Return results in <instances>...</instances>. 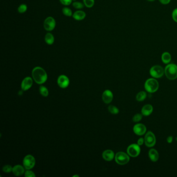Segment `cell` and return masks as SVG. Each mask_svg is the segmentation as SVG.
Masks as SVG:
<instances>
[{"mask_svg":"<svg viewBox=\"0 0 177 177\" xmlns=\"http://www.w3.org/2000/svg\"><path fill=\"white\" fill-rule=\"evenodd\" d=\"M108 110L111 113L113 114H117L119 113V110L118 108L114 106H110L108 107Z\"/></svg>","mask_w":177,"mask_h":177,"instance_id":"cell-26","label":"cell"},{"mask_svg":"<svg viewBox=\"0 0 177 177\" xmlns=\"http://www.w3.org/2000/svg\"><path fill=\"white\" fill-rule=\"evenodd\" d=\"M28 9L27 5L25 4H22L19 5V7H18V12L20 14H24L25 12H26Z\"/></svg>","mask_w":177,"mask_h":177,"instance_id":"cell-23","label":"cell"},{"mask_svg":"<svg viewBox=\"0 0 177 177\" xmlns=\"http://www.w3.org/2000/svg\"><path fill=\"white\" fill-rule=\"evenodd\" d=\"M73 177H79V176H77V175H75V176H74Z\"/></svg>","mask_w":177,"mask_h":177,"instance_id":"cell-37","label":"cell"},{"mask_svg":"<svg viewBox=\"0 0 177 177\" xmlns=\"http://www.w3.org/2000/svg\"><path fill=\"white\" fill-rule=\"evenodd\" d=\"M62 12L63 14L65 16H66L71 17L73 15L72 10L69 7H64L62 8Z\"/></svg>","mask_w":177,"mask_h":177,"instance_id":"cell-22","label":"cell"},{"mask_svg":"<svg viewBox=\"0 0 177 177\" xmlns=\"http://www.w3.org/2000/svg\"><path fill=\"white\" fill-rule=\"evenodd\" d=\"M86 16V15L85 12L81 10H78L73 13L72 17H73V19H75L76 20H78V21H80V20H82L83 19H85Z\"/></svg>","mask_w":177,"mask_h":177,"instance_id":"cell-14","label":"cell"},{"mask_svg":"<svg viewBox=\"0 0 177 177\" xmlns=\"http://www.w3.org/2000/svg\"><path fill=\"white\" fill-rule=\"evenodd\" d=\"M147 94L144 91H141L138 92L136 96V100L138 101H142L146 98Z\"/></svg>","mask_w":177,"mask_h":177,"instance_id":"cell-21","label":"cell"},{"mask_svg":"<svg viewBox=\"0 0 177 177\" xmlns=\"http://www.w3.org/2000/svg\"><path fill=\"white\" fill-rule=\"evenodd\" d=\"M54 36L51 33H47L45 36V42L48 45H52L54 43Z\"/></svg>","mask_w":177,"mask_h":177,"instance_id":"cell-20","label":"cell"},{"mask_svg":"<svg viewBox=\"0 0 177 177\" xmlns=\"http://www.w3.org/2000/svg\"><path fill=\"white\" fill-rule=\"evenodd\" d=\"M176 140H177V138H176Z\"/></svg>","mask_w":177,"mask_h":177,"instance_id":"cell-39","label":"cell"},{"mask_svg":"<svg viewBox=\"0 0 177 177\" xmlns=\"http://www.w3.org/2000/svg\"><path fill=\"white\" fill-rule=\"evenodd\" d=\"M170 1L171 0H159L160 3L164 5H167L168 4H169L170 3Z\"/></svg>","mask_w":177,"mask_h":177,"instance_id":"cell-34","label":"cell"},{"mask_svg":"<svg viewBox=\"0 0 177 177\" xmlns=\"http://www.w3.org/2000/svg\"><path fill=\"white\" fill-rule=\"evenodd\" d=\"M72 1H76V0H72Z\"/></svg>","mask_w":177,"mask_h":177,"instance_id":"cell-38","label":"cell"},{"mask_svg":"<svg viewBox=\"0 0 177 177\" xmlns=\"http://www.w3.org/2000/svg\"><path fill=\"white\" fill-rule=\"evenodd\" d=\"M35 164H36L35 158L31 155H27L24 158L23 164L24 168L27 170L32 169L35 165Z\"/></svg>","mask_w":177,"mask_h":177,"instance_id":"cell-9","label":"cell"},{"mask_svg":"<svg viewBox=\"0 0 177 177\" xmlns=\"http://www.w3.org/2000/svg\"><path fill=\"white\" fill-rule=\"evenodd\" d=\"M134 132L138 136H142L146 132V128L145 125L142 124H137L133 128Z\"/></svg>","mask_w":177,"mask_h":177,"instance_id":"cell-10","label":"cell"},{"mask_svg":"<svg viewBox=\"0 0 177 177\" xmlns=\"http://www.w3.org/2000/svg\"><path fill=\"white\" fill-rule=\"evenodd\" d=\"M172 18L173 20L177 23V8L172 11Z\"/></svg>","mask_w":177,"mask_h":177,"instance_id":"cell-31","label":"cell"},{"mask_svg":"<svg viewBox=\"0 0 177 177\" xmlns=\"http://www.w3.org/2000/svg\"><path fill=\"white\" fill-rule=\"evenodd\" d=\"M73 7H74L76 9L78 10H80L83 8L84 6V4H83L82 3L80 2H78V1H74L72 4Z\"/></svg>","mask_w":177,"mask_h":177,"instance_id":"cell-27","label":"cell"},{"mask_svg":"<svg viewBox=\"0 0 177 177\" xmlns=\"http://www.w3.org/2000/svg\"><path fill=\"white\" fill-rule=\"evenodd\" d=\"M171 60V56L170 53L168 52H164L162 55V60L163 63L165 64H168Z\"/></svg>","mask_w":177,"mask_h":177,"instance_id":"cell-19","label":"cell"},{"mask_svg":"<svg viewBox=\"0 0 177 177\" xmlns=\"http://www.w3.org/2000/svg\"><path fill=\"white\" fill-rule=\"evenodd\" d=\"M144 142V139L142 138H139V139H138V141H137V144L140 146H142V144H143Z\"/></svg>","mask_w":177,"mask_h":177,"instance_id":"cell-33","label":"cell"},{"mask_svg":"<svg viewBox=\"0 0 177 177\" xmlns=\"http://www.w3.org/2000/svg\"><path fill=\"white\" fill-rule=\"evenodd\" d=\"M153 110V106L151 104H146L142 108L141 113L143 116H149L151 114Z\"/></svg>","mask_w":177,"mask_h":177,"instance_id":"cell-16","label":"cell"},{"mask_svg":"<svg viewBox=\"0 0 177 177\" xmlns=\"http://www.w3.org/2000/svg\"><path fill=\"white\" fill-rule=\"evenodd\" d=\"M44 28L45 30L47 31H52L55 28L56 22L55 19L52 17H48L44 21Z\"/></svg>","mask_w":177,"mask_h":177,"instance_id":"cell-8","label":"cell"},{"mask_svg":"<svg viewBox=\"0 0 177 177\" xmlns=\"http://www.w3.org/2000/svg\"><path fill=\"white\" fill-rule=\"evenodd\" d=\"M102 157L104 160L106 161H111L114 157L113 151L110 150L104 151L102 153Z\"/></svg>","mask_w":177,"mask_h":177,"instance_id":"cell-15","label":"cell"},{"mask_svg":"<svg viewBox=\"0 0 177 177\" xmlns=\"http://www.w3.org/2000/svg\"><path fill=\"white\" fill-rule=\"evenodd\" d=\"M115 159L116 162L118 164L120 165H124L129 162L130 158L128 154H127L123 152H119L116 154Z\"/></svg>","mask_w":177,"mask_h":177,"instance_id":"cell-5","label":"cell"},{"mask_svg":"<svg viewBox=\"0 0 177 177\" xmlns=\"http://www.w3.org/2000/svg\"><path fill=\"white\" fill-rule=\"evenodd\" d=\"M140 148L138 144H132L128 147L127 152L128 155L132 157H136L140 153Z\"/></svg>","mask_w":177,"mask_h":177,"instance_id":"cell-7","label":"cell"},{"mask_svg":"<svg viewBox=\"0 0 177 177\" xmlns=\"http://www.w3.org/2000/svg\"><path fill=\"white\" fill-rule=\"evenodd\" d=\"M59 1L62 5H64V6H69L71 4L73 1L72 0H59Z\"/></svg>","mask_w":177,"mask_h":177,"instance_id":"cell-30","label":"cell"},{"mask_svg":"<svg viewBox=\"0 0 177 177\" xmlns=\"http://www.w3.org/2000/svg\"><path fill=\"white\" fill-rule=\"evenodd\" d=\"M144 87L148 92L153 93L158 90L159 84L156 79L154 78H149L145 83Z\"/></svg>","mask_w":177,"mask_h":177,"instance_id":"cell-3","label":"cell"},{"mask_svg":"<svg viewBox=\"0 0 177 177\" xmlns=\"http://www.w3.org/2000/svg\"><path fill=\"white\" fill-rule=\"evenodd\" d=\"M165 74L167 78L174 80L177 78V65L174 64H168L165 68Z\"/></svg>","mask_w":177,"mask_h":177,"instance_id":"cell-2","label":"cell"},{"mask_svg":"<svg viewBox=\"0 0 177 177\" xmlns=\"http://www.w3.org/2000/svg\"><path fill=\"white\" fill-rule=\"evenodd\" d=\"M147 1H148L149 2H154V1H155V0H147Z\"/></svg>","mask_w":177,"mask_h":177,"instance_id":"cell-36","label":"cell"},{"mask_svg":"<svg viewBox=\"0 0 177 177\" xmlns=\"http://www.w3.org/2000/svg\"><path fill=\"white\" fill-rule=\"evenodd\" d=\"M149 157L151 161L153 162H156L159 158V154L155 149H151L149 152Z\"/></svg>","mask_w":177,"mask_h":177,"instance_id":"cell-17","label":"cell"},{"mask_svg":"<svg viewBox=\"0 0 177 177\" xmlns=\"http://www.w3.org/2000/svg\"><path fill=\"white\" fill-rule=\"evenodd\" d=\"M32 74L34 80L39 84L45 83L47 80V73L40 66H36L33 69Z\"/></svg>","mask_w":177,"mask_h":177,"instance_id":"cell-1","label":"cell"},{"mask_svg":"<svg viewBox=\"0 0 177 177\" xmlns=\"http://www.w3.org/2000/svg\"><path fill=\"white\" fill-rule=\"evenodd\" d=\"M172 141H173V137L172 136H169L167 138V141L169 143H171L172 142Z\"/></svg>","mask_w":177,"mask_h":177,"instance_id":"cell-35","label":"cell"},{"mask_svg":"<svg viewBox=\"0 0 177 177\" xmlns=\"http://www.w3.org/2000/svg\"><path fill=\"white\" fill-rule=\"evenodd\" d=\"M25 177H35L36 175L34 174V172L28 170L25 172Z\"/></svg>","mask_w":177,"mask_h":177,"instance_id":"cell-32","label":"cell"},{"mask_svg":"<svg viewBox=\"0 0 177 177\" xmlns=\"http://www.w3.org/2000/svg\"><path fill=\"white\" fill-rule=\"evenodd\" d=\"M40 92L41 94L44 97H47L48 95V91L47 88L43 86H41L40 87Z\"/></svg>","mask_w":177,"mask_h":177,"instance_id":"cell-25","label":"cell"},{"mask_svg":"<svg viewBox=\"0 0 177 177\" xmlns=\"http://www.w3.org/2000/svg\"><path fill=\"white\" fill-rule=\"evenodd\" d=\"M57 83L60 87L64 88L67 87L69 85V80L66 76L62 75L58 78Z\"/></svg>","mask_w":177,"mask_h":177,"instance_id":"cell-11","label":"cell"},{"mask_svg":"<svg viewBox=\"0 0 177 177\" xmlns=\"http://www.w3.org/2000/svg\"><path fill=\"white\" fill-rule=\"evenodd\" d=\"M113 98V95L112 92L110 90H105L102 94V99L106 104H109L111 102Z\"/></svg>","mask_w":177,"mask_h":177,"instance_id":"cell-12","label":"cell"},{"mask_svg":"<svg viewBox=\"0 0 177 177\" xmlns=\"http://www.w3.org/2000/svg\"><path fill=\"white\" fill-rule=\"evenodd\" d=\"M24 171V168L20 165L15 166L13 168V172L16 176H20L23 175Z\"/></svg>","mask_w":177,"mask_h":177,"instance_id":"cell-18","label":"cell"},{"mask_svg":"<svg viewBox=\"0 0 177 177\" xmlns=\"http://www.w3.org/2000/svg\"><path fill=\"white\" fill-rule=\"evenodd\" d=\"M13 168L12 166L10 165H5L3 167V171L4 172H6V173H8V172H11L12 171H13Z\"/></svg>","mask_w":177,"mask_h":177,"instance_id":"cell-29","label":"cell"},{"mask_svg":"<svg viewBox=\"0 0 177 177\" xmlns=\"http://www.w3.org/2000/svg\"><path fill=\"white\" fill-rule=\"evenodd\" d=\"M156 137L152 132L149 131L146 133L144 137V143L146 146L151 148L156 144Z\"/></svg>","mask_w":177,"mask_h":177,"instance_id":"cell-6","label":"cell"},{"mask_svg":"<svg viewBox=\"0 0 177 177\" xmlns=\"http://www.w3.org/2000/svg\"><path fill=\"white\" fill-rule=\"evenodd\" d=\"M33 84L32 79L30 77H27L21 83V88L23 90H27L31 87Z\"/></svg>","mask_w":177,"mask_h":177,"instance_id":"cell-13","label":"cell"},{"mask_svg":"<svg viewBox=\"0 0 177 177\" xmlns=\"http://www.w3.org/2000/svg\"><path fill=\"white\" fill-rule=\"evenodd\" d=\"M83 3L86 7L91 8L94 5V0H83Z\"/></svg>","mask_w":177,"mask_h":177,"instance_id":"cell-24","label":"cell"},{"mask_svg":"<svg viewBox=\"0 0 177 177\" xmlns=\"http://www.w3.org/2000/svg\"><path fill=\"white\" fill-rule=\"evenodd\" d=\"M142 114H136V115L134 116L132 118V120L134 122H139L140 120H141L142 118Z\"/></svg>","mask_w":177,"mask_h":177,"instance_id":"cell-28","label":"cell"},{"mask_svg":"<svg viewBox=\"0 0 177 177\" xmlns=\"http://www.w3.org/2000/svg\"><path fill=\"white\" fill-rule=\"evenodd\" d=\"M150 73L154 78H161L165 73V69L161 66L155 65L150 69Z\"/></svg>","mask_w":177,"mask_h":177,"instance_id":"cell-4","label":"cell"}]
</instances>
